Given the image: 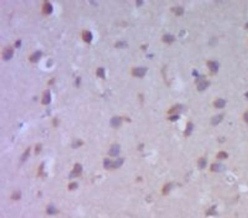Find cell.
Wrapping results in <instances>:
<instances>
[{
    "mask_svg": "<svg viewBox=\"0 0 248 218\" xmlns=\"http://www.w3.org/2000/svg\"><path fill=\"white\" fill-rule=\"evenodd\" d=\"M42 53L40 50H38L34 52L33 55H31L29 58V60L31 62L33 63H36L39 61L42 56Z\"/></svg>",
    "mask_w": 248,
    "mask_h": 218,
    "instance_id": "52a82bcc",
    "label": "cell"
},
{
    "mask_svg": "<svg viewBox=\"0 0 248 218\" xmlns=\"http://www.w3.org/2000/svg\"><path fill=\"white\" fill-rule=\"evenodd\" d=\"M172 10L176 16H181L184 13V9L182 7H174L172 9Z\"/></svg>",
    "mask_w": 248,
    "mask_h": 218,
    "instance_id": "2e32d148",
    "label": "cell"
},
{
    "mask_svg": "<svg viewBox=\"0 0 248 218\" xmlns=\"http://www.w3.org/2000/svg\"><path fill=\"white\" fill-rule=\"evenodd\" d=\"M175 40V37L173 35L170 34H165L162 37V41L166 43L170 44Z\"/></svg>",
    "mask_w": 248,
    "mask_h": 218,
    "instance_id": "30bf717a",
    "label": "cell"
},
{
    "mask_svg": "<svg viewBox=\"0 0 248 218\" xmlns=\"http://www.w3.org/2000/svg\"><path fill=\"white\" fill-rule=\"evenodd\" d=\"M207 66L209 69L213 73H217L219 68V64L217 61H209L207 62Z\"/></svg>",
    "mask_w": 248,
    "mask_h": 218,
    "instance_id": "3957f363",
    "label": "cell"
},
{
    "mask_svg": "<svg viewBox=\"0 0 248 218\" xmlns=\"http://www.w3.org/2000/svg\"><path fill=\"white\" fill-rule=\"evenodd\" d=\"M112 165L113 164H112L111 161L109 159L106 158L104 159V167L105 169H110L112 167Z\"/></svg>",
    "mask_w": 248,
    "mask_h": 218,
    "instance_id": "7402d4cb",
    "label": "cell"
},
{
    "mask_svg": "<svg viewBox=\"0 0 248 218\" xmlns=\"http://www.w3.org/2000/svg\"><path fill=\"white\" fill-rule=\"evenodd\" d=\"M228 157V154L227 153H226L225 152H223V151H221V152H220L217 156V157L219 159H225L226 158H227Z\"/></svg>",
    "mask_w": 248,
    "mask_h": 218,
    "instance_id": "603a6c76",
    "label": "cell"
},
{
    "mask_svg": "<svg viewBox=\"0 0 248 218\" xmlns=\"http://www.w3.org/2000/svg\"><path fill=\"white\" fill-rule=\"evenodd\" d=\"M206 164H207L206 160L205 158H201L199 160L198 165V167L199 168H200V169L204 168L205 167V166H206Z\"/></svg>",
    "mask_w": 248,
    "mask_h": 218,
    "instance_id": "ffe728a7",
    "label": "cell"
},
{
    "mask_svg": "<svg viewBox=\"0 0 248 218\" xmlns=\"http://www.w3.org/2000/svg\"><path fill=\"white\" fill-rule=\"evenodd\" d=\"M20 192H16L14 194H13L12 198H13L14 199H18L20 198Z\"/></svg>",
    "mask_w": 248,
    "mask_h": 218,
    "instance_id": "4316f807",
    "label": "cell"
},
{
    "mask_svg": "<svg viewBox=\"0 0 248 218\" xmlns=\"http://www.w3.org/2000/svg\"><path fill=\"white\" fill-rule=\"evenodd\" d=\"M172 187V185L171 184H168L164 187L163 189V192L164 194H167L169 191H170Z\"/></svg>",
    "mask_w": 248,
    "mask_h": 218,
    "instance_id": "cb8c5ba5",
    "label": "cell"
},
{
    "mask_svg": "<svg viewBox=\"0 0 248 218\" xmlns=\"http://www.w3.org/2000/svg\"><path fill=\"white\" fill-rule=\"evenodd\" d=\"M223 119V116L221 115H217L213 117L211 120V123L213 125H217L220 123Z\"/></svg>",
    "mask_w": 248,
    "mask_h": 218,
    "instance_id": "4fadbf2b",
    "label": "cell"
},
{
    "mask_svg": "<svg viewBox=\"0 0 248 218\" xmlns=\"http://www.w3.org/2000/svg\"><path fill=\"white\" fill-rule=\"evenodd\" d=\"M226 102L223 99H218L214 102L215 107L218 109H221L223 108L225 105Z\"/></svg>",
    "mask_w": 248,
    "mask_h": 218,
    "instance_id": "7c38bea8",
    "label": "cell"
},
{
    "mask_svg": "<svg viewBox=\"0 0 248 218\" xmlns=\"http://www.w3.org/2000/svg\"><path fill=\"white\" fill-rule=\"evenodd\" d=\"M245 96H246V97H247V98H248V92H247V93H246V94H245Z\"/></svg>",
    "mask_w": 248,
    "mask_h": 218,
    "instance_id": "e575fe53",
    "label": "cell"
},
{
    "mask_svg": "<svg viewBox=\"0 0 248 218\" xmlns=\"http://www.w3.org/2000/svg\"><path fill=\"white\" fill-rule=\"evenodd\" d=\"M209 84V82L207 81H202L199 82L197 86V89L199 91H202L205 90L208 86Z\"/></svg>",
    "mask_w": 248,
    "mask_h": 218,
    "instance_id": "8fae6325",
    "label": "cell"
},
{
    "mask_svg": "<svg viewBox=\"0 0 248 218\" xmlns=\"http://www.w3.org/2000/svg\"><path fill=\"white\" fill-rule=\"evenodd\" d=\"M121 123V119L118 117L113 118L111 120V124L113 127H117L120 125Z\"/></svg>",
    "mask_w": 248,
    "mask_h": 218,
    "instance_id": "5bb4252c",
    "label": "cell"
},
{
    "mask_svg": "<svg viewBox=\"0 0 248 218\" xmlns=\"http://www.w3.org/2000/svg\"><path fill=\"white\" fill-rule=\"evenodd\" d=\"M246 28H248V23L246 24Z\"/></svg>",
    "mask_w": 248,
    "mask_h": 218,
    "instance_id": "d590c367",
    "label": "cell"
},
{
    "mask_svg": "<svg viewBox=\"0 0 248 218\" xmlns=\"http://www.w3.org/2000/svg\"><path fill=\"white\" fill-rule=\"evenodd\" d=\"M78 187V185L76 183H72L69 185V189L70 190H74Z\"/></svg>",
    "mask_w": 248,
    "mask_h": 218,
    "instance_id": "484cf974",
    "label": "cell"
},
{
    "mask_svg": "<svg viewBox=\"0 0 248 218\" xmlns=\"http://www.w3.org/2000/svg\"><path fill=\"white\" fill-rule=\"evenodd\" d=\"M96 75L101 79H105V73L104 69L103 68H98L97 71H96Z\"/></svg>",
    "mask_w": 248,
    "mask_h": 218,
    "instance_id": "e0dca14e",
    "label": "cell"
},
{
    "mask_svg": "<svg viewBox=\"0 0 248 218\" xmlns=\"http://www.w3.org/2000/svg\"><path fill=\"white\" fill-rule=\"evenodd\" d=\"M210 169L212 172H219L221 170V166L218 164H212L211 165Z\"/></svg>",
    "mask_w": 248,
    "mask_h": 218,
    "instance_id": "d6986e66",
    "label": "cell"
},
{
    "mask_svg": "<svg viewBox=\"0 0 248 218\" xmlns=\"http://www.w3.org/2000/svg\"><path fill=\"white\" fill-rule=\"evenodd\" d=\"M30 152V149L29 148H28L27 150L25 151V152H24V154L23 155V156L22 157L21 159L22 161H25L27 159L28 157H29V156Z\"/></svg>",
    "mask_w": 248,
    "mask_h": 218,
    "instance_id": "d4e9b609",
    "label": "cell"
},
{
    "mask_svg": "<svg viewBox=\"0 0 248 218\" xmlns=\"http://www.w3.org/2000/svg\"><path fill=\"white\" fill-rule=\"evenodd\" d=\"M14 50L10 47L6 48L3 52V58L4 60L8 61L10 60L13 56Z\"/></svg>",
    "mask_w": 248,
    "mask_h": 218,
    "instance_id": "7a4b0ae2",
    "label": "cell"
},
{
    "mask_svg": "<svg viewBox=\"0 0 248 218\" xmlns=\"http://www.w3.org/2000/svg\"><path fill=\"white\" fill-rule=\"evenodd\" d=\"M244 119L245 121L248 124V111L244 114Z\"/></svg>",
    "mask_w": 248,
    "mask_h": 218,
    "instance_id": "4dcf8cb0",
    "label": "cell"
},
{
    "mask_svg": "<svg viewBox=\"0 0 248 218\" xmlns=\"http://www.w3.org/2000/svg\"><path fill=\"white\" fill-rule=\"evenodd\" d=\"M47 212L49 214H54V213H55V209L53 207H49L48 209H47Z\"/></svg>",
    "mask_w": 248,
    "mask_h": 218,
    "instance_id": "f1b7e54d",
    "label": "cell"
},
{
    "mask_svg": "<svg viewBox=\"0 0 248 218\" xmlns=\"http://www.w3.org/2000/svg\"><path fill=\"white\" fill-rule=\"evenodd\" d=\"M82 37L83 41H85L87 43H90L93 39V34L90 31L84 30L82 32Z\"/></svg>",
    "mask_w": 248,
    "mask_h": 218,
    "instance_id": "277c9868",
    "label": "cell"
},
{
    "mask_svg": "<svg viewBox=\"0 0 248 218\" xmlns=\"http://www.w3.org/2000/svg\"><path fill=\"white\" fill-rule=\"evenodd\" d=\"M82 166L80 164H76L74 166V169L72 172L70 177L72 178L77 177L80 175L82 171Z\"/></svg>",
    "mask_w": 248,
    "mask_h": 218,
    "instance_id": "5b68a950",
    "label": "cell"
},
{
    "mask_svg": "<svg viewBox=\"0 0 248 218\" xmlns=\"http://www.w3.org/2000/svg\"><path fill=\"white\" fill-rule=\"evenodd\" d=\"M41 149V145L40 144H37L36 147H35V153L36 154H38L40 152V151Z\"/></svg>",
    "mask_w": 248,
    "mask_h": 218,
    "instance_id": "83f0119b",
    "label": "cell"
},
{
    "mask_svg": "<svg viewBox=\"0 0 248 218\" xmlns=\"http://www.w3.org/2000/svg\"><path fill=\"white\" fill-rule=\"evenodd\" d=\"M21 45V41L20 40H19L16 42L15 46L16 48H18L20 47Z\"/></svg>",
    "mask_w": 248,
    "mask_h": 218,
    "instance_id": "f546056e",
    "label": "cell"
},
{
    "mask_svg": "<svg viewBox=\"0 0 248 218\" xmlns=\"http://www.w3.org/2000/svg\"><path fill=\"white\" fill-rule=\"evenodd\" d=\"M51 101V95L49 90H46L43 93L42 103L44 105L48 104Z\"/></svg>",
    "mask_w": 248,
    "mask_h": 218,
    "instance_id": "8992f818",
    "label": "cell"
},
{
    "mask_svg": "<svg viewBox=\"0 0 248 218\" xmlns=\"http://www.w3.org/2000/svg\"><path fill=\"white\" fill-rule=\"evenodd\" d=\"M142 3H143L142 1H137V2H136V4H137V5L138 7L141 6Z\"/></svg>",
    "mask_w": 248,
    "mask_h": 218,
    "instance_id": "d6a6232c",
    "label": "cell"
},
{
    "mask_svg": "<svg viewBox=\"0 0 248 218\" xmlns=\"http://www.w3.org/2000/svg\"><path fill=\"white\" fill-rule=\"evenodd\" d=\"M178 118V116H172L171 118V120L172 121H175V120H177Z\"/></svg>",
    "mask_w": 248,
    "mask_h": 218,
    "instance_id": "836d02e7",
    "label": "cell"
},
{
    "mask_svg": "<svg viewBox=\"0 0 248 218\" xmlns=\"http://www.w3.org/2000/svg\"><path fill=\"white\" fill-rule=\"evenodd\" d=\"M120 152V146L117 144H115L110 149L109 151V154L112 157H115L117 156Z\"/></svg>",
    "mask_w": 248,
    "mask_h": 218,
    "instance_id": "9c48e42d",
    "label": "cell"
},
{
    "mask_svg": "<svg viewBox=\"0 0 248 218\" xmlns=\"http://www.w3.org/2000/svg\"><path fill=\"white\" fill-rule=\"evenodd\" d=\"M148 68L143 67H138L133 68L131 70V74L134 77L142 78L146 74Z\"/></svg>",
    "mask_w": 248,
    "mask_h": 218,
    "instance_id": "6da1fadb",
    "label": "cell"
},
{
    "mask_svg": "<svg viewBox=\"0 0 248 218\" xmlns=\"http://www.w3.org/2000/svg\"><path fill=\"white\" fill-rule=\"evenodd\" d=\"M43 13L45 15L52 14L53 11V7L49 3H46L44 4L42 8Z\"/></svg>",
    "mask_w": 248,
    "mask_h": 218,
    "instance_id": "ba28073f",
    "label": "cell"
},
{
    "mask_svg": "<svg viewBox=\"0 0 248 218\" xmlns=\"http://www.w3.org/2000/svg\"><path fill=\"white\" fill-rule=\"evenodd\" d=\"M193 129V125L192 123H188L187 125L186 130L185 131V135L186 136H189L191 134Z\"/></svg>",
    "mask_w": 248,
    "mask_h": 218,
    "instance_id": "9a60e30c",
    "label": "cell"
},
{
    "mask_svg": "<svg viewBox=\"0 0 248 218\" xmlns=\"http://www.w3.org/2000/svg\"><path fill=\"white\" fill-rule=\"evenodd\" d=\"M123 164V159L122 158H118L114 162L113 166L114 168H117L120 167Z\"/></svg>",
    "mask_w": 248,
    "mask_h": 218,
    "instance_id": "44dd1931",
    "label": "cell"
},
{
    "mask_svg": "<svg viewBox=\"0 0 248 218\" xmlns=\"http://www.w3.org/2000/svg\"><path fill=\"white\" fill-rule=\"evenodd\" d=\"M128 47L127 43L125 41H119L117 42L115 45V47L119 48H123Z\"/></svg>",
    "mask_w": 248,
    "mask_h": 218,
    "instance_id": "ac0fdd59",
    "label": "cell"
},
{
    "mask_svg": "<svg viewBox=\"0 0 248 218\" xmlns=\"http://www.w3.org/2000/svg\"><path fill=\"white\" fill-rule=\"evenodd\" d=\"M192 75L194 76L195 77H199V75L198 74V72H197V70H194L192 72Z\"/></svg>",
    "mask_w": 248,
    "mask_h": 218,
    "instance_id": "1f68e13d",
    "label": "cell"
}]
</instances>
